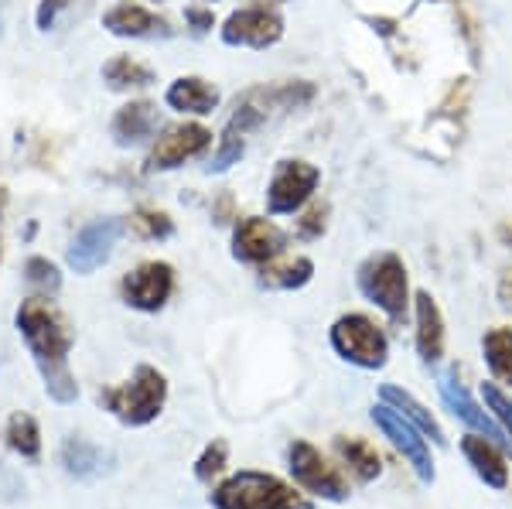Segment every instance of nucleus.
Masks as SVG:
<instances>
[{
    "mask_svg": "<svg viewBox=\"0 0 512 509\" xmlns=\"http://www.w3.org/2000/svg\"><path fill=\"white\" fill-rule=\"evenodd\" d=\"M154 130H158V106L147 100L120 106L117 117H113V141L120 147L144 144L147 137H154Z\"/></svg>",
    "mask_w": 512,
    "mask_h": 509,
    "instance_id": "19",
    "label": "nucleus"
},
{
    "mask_svg": "<svg viewBox=\"0 0 512 509\" xmlns=\"http://www.w3.org/2000/svg\"><path fill=\"white\" fill-rule=\"evenodd\" d=\"M287 469H291L294 482L301 489H308L311 496H321L328 499V503H345L349 499V482L342 479V472L335 469V465H328V458L321 455L315 445H308V441H294L291 448H287Z\"/></svg>",
    "mask_w": 512,
    "mask_h": 509,
    "instance_id": "7",
    "label": "nucleus"
},
{
    "mask_svg": "<svg viewBox=\"0 0 512 509\" xmlns=\"http://www.w3.org/2000/svg\"><path fill=\"white\" fill-rule=\"evenodd\" d=\"M123 219H96L86 229H79L76 240L69 246V267L76 274H93L96 267H103L110 260L113 246L123 236Z\"/></svg>",
    "mask_w": 512,
    "mask_h": 509,
    "instance_id": "13",
    "label": "nucleus"
},
{
    "mask_svg": "<svg viewBox=\"0 0 512 509\" xmlns=\"http://www.w3.org/2000/svg\"><path fill=\"white\" fill-rule=\"evenodd\" d=\"M185 21L192 24L198 35H205V31H209L212 24H216V18H212V11H205V7H188V11H185Z\"/></svg>",
    "mask_w": 512,
    "mask_h": 509,
    "instance_id": "35",
    "label": "nucleus"
},
{
    "mask_svg": "<svg viewBox=\"0 0 512 509\" xmlns=\"http://www.w3.org/2000/svg\"><path fill=\"white\" fill-rule=\"evenodd\" d=\"M130 229H134L137 236H144V240H164V236H171V219L168 212H158V209H140L134 219H130Z\"/></svg>",
    "mask_w": 512,
    "mask_h": 509,
    "instance_id": "28",
    "label": "nucleus"
},
{
    "mask_svg": "<svg viewBox=\"0 0 512 509\" xmlns=\"http://www.w3.org/2000/svg\"><path fill=\"white\" fill-rule=\"evenodd\" d=\"M243 151H246V134H236V130L226 127V134H222L219 151H216V158H212L209 171H216V175H219V171H229L233 164H239Z\"/></svg>",
    "mask_w": 512,
    "mask_h": 509,
    "instance_id": "29",
    "label": "nucleus"
},
{
    "mask_svg": "<svg viewBox=\"0 0 512 509\" xmlns=\"http://www.w3.org/2000/svg\"><path fill=\"white\" fill-rule=\"evenodd\" d=\"M62 465L69 475H76V479H89V475H96L103 469V451L96 445H89L86 438H69L62 445Z\"/></svg>",
    "mask_w": 512,
    "mask_h": 509,
    "instance_id": "26",
    "label": "nucleus"
},
{
    "mask_svg": "<svg viewBox=\"0 0 512 509\" xmlns=\"http://www.w3.org/2000/svg\"><path fill=\"white\" fill-rule=\"evenodd\" d=\"M7 448L21 458H38L41 455V431H38V421L31 414H11L7 421Z\"/></svg>",
    "mask_w": 512,
    "mask_h": 509,
    "instance_id": "27",
    "label": "nucleus"
},
{
    "mask_svg": "<svg viewBox=\"0 0 512 509\" xmlns=\"http://www.w3.org/2000/svg\"><path fill=\"white\" fill-rule=\"evenodd\" d=\"M284 38V18L270 7H243L222 24V41L233 48H270Z\"/></svg>",
    "mask_w": 512,
    "mask_h": 509,
    "instance_id": "10",
    "label": "nucleus"
},
{
    "mask_svg": "<svg viewBox=\"0 0 512 509\" xmlns=\"http://www.w3.org/2000/svg\"><path fill=\"white\" fill-rule=\"evenodd\" d=\"M62 7H69V0H41L38 4V14H35V21H38V28L41 31H48L55 24V18H59V11Z\"/></svg>",
    "mask_w": 512,
    "mask_h": 509,
    "instance_id": "34",
    "label": "nucleus"
},
{
    "mask_svg": "<svg viewBox=\"0 0 512 509\" xmlns=\"http://www.w3.org/2000/svg\"><path fill=\"white\" fill-rule=\"evenodd\" d=\"M499 301H502V308L512 311V277H506V281L499 284Z\"/></svg>",
    "mask_w": 512,
    "mask_h": 509,
    "instance_id": "36",
    "label": "nucleus"
},
{
    "mask_svg": "<svg viewBox=\"0 0 512 509\" xmlns=\"http://www.w3.org/2000/svg\"><path fill=\"white\" fill-rule=\"evenodd\" d=\"M482 352L495 380L512 387V328H489L482 339Z\"/></svg>",
    "mask_w": 512,
    "mask_h": 509,
    "instance_id": "25",
    "label": "nucleus"
},
{
    "mask_svg": "<svg viewBox=\"0 0 512 509\" xmlns=\"http://www.w3.org/2000/svg\"><path fill=\"white\" fill-rule=\"evenodd\" d=\"M103 79L110 89H144L154 82V72L147 69L144 62L130 59V55H117V59H110L103 65Z\"/></svg>",
    "mask_w": 512,
    "mask_h": 509,
    "instance_id": "24",
    "label": "nucleus"
},
{
    "mask_svg": "<svg viewBox=\"0 0 512 509\" xmlns=\"http://www.w3.org/2000/svg\"><path fill=\"white\" fill-rule=\"evenodd\" d=\"M315 277V264L308 257H291L284 264H274L270 260L267 267L260 270V284L263 287H277V291H297Z\"/></svg>",
    "mask_w": 512,
    "mask_h": 509,
    "instance_id": "23",
    "label": "nucleus"
},
{
    "mask_svg": "<svg viewBox=\"0 0 512 509\" xmlns=\"http://www.w3.org/2000/svg\"><path fill=\"white\" fill-rule=\"evenodd\" d=\"M0 28H4V21H0Z\"/></svg>",
    "mask_w": 512,
    "mask_h": 509,
    "instance_id": "37",
    "label": "nucleus"
},
{
    "mask_svg": "<svg viewBox=\"0 0 512 509\" xmlns=\"http://www.w3.org/2000/svg\"><path fill=\"white\" fill-rule=\"evenodd\" d=\"M164 100H168L171 110H178V113L205 117V113H212L219 106V89L212 86V82L198 79V76H181L168 86Z\"/></svg>",
    "mask_w": 512,
    "mask_h": 509,
    "instance_id": "20",
    "label": "nucleus"
},
{
    "mask_svg": "<svg viewBox=\"0 0 512 509\" xmlns=\"http://www.w3.org/2000/svg\"><path fill=\"white\" fill-rule=\"evenodd\" d=\"M311 100H315V86H311V82H280V86L246 89V93L236 100L229 130H236V134H250V130L263 127L274 113L301 110V106H308Z\"/></svg>",
    "mask_w": 512,
    "mask_h": 509,
    "instance_id": "5",
    "label": "nucleus"
},
{
    "mask_svg": "<svg viewBox=\"0 0 512 509\" xmlns=\"http://www.w3.org/2000/svg\"><path fill=\"white\" fill-rule=\"evenodd\" d=\"M437 387H441L444 404H448V407L454 410V417H461V421H465L468 428H475L478 434H485V438L495 441V445H506V441H509V438H506V431H502L499 424H495V417L489 414V410L478 407V400L465 390V383H461L458 369L444 373Z\"/></svg>",
    "mask_w": 512,
    "mask_h": 509,
    "instance_id": "15",
    "label": "nucleus"
},
{
    "mask_svg": "<svg viewBox=\"0 0 512 509\" xmlns=\"http://www.w3.org/2000/svg\"><path fill=\"white\" fill-rule=\"evenodd\" d=\"M321 171L311 161H280L267 188V209L274 216H291L315 195Z\"/></svg>",
    "mask_w": 512,
    "mask_h": 509,
    "instance_id": "9",
    "label": "nucleus"
},
{
    "mask_svg": "<svg viewBox=\"0 0 512 509\" xmlns=\"http://www.w3.org/2000/svg\"><path fill=\"white\" fill-rule=\"evenodd\" d=\"M175 291V270L164 260H147L123 277V301L137 311H161Z\"/></svg>",
    "mask_w": 512,
    "mask_h": 509,
    "instance_id": "11",
    "label": "nucleus"
},
{
    "mask_svg": "<svg viewBox=\"0 0 512 509\" xmlns=\"http://www.w3.org/2000/svg\"><path fill=\"white\" fill-rule=\"evenodd\" d=\"M461 451H465L468 465H472V472L485 482V486H492V489H506L509 486L506 455H502L495 441H489L485 434H482V438H478V434H468V438H461Z\"/></svg>",
    "mask_w": 512,
    "mask_h": 509,
    "instance_id": "17",
    "label": "nucleus"
},
{
    "mask_svg": "<svg viewBox=\"0 0 512 509\" xmlns=\"http://www.w3.org/2000/svg\"><path fill=\"white\" fill-rule=\"evenodd\" d=\"M359 291L373 301L376 308H383L393 322H403L410 308V281H407V264L396 257L393 250L376 253L355 274Z\"/></svg>",
    "mask_w": 512,
    "mask_h": 509,
    "instance_id": "4",
    "label": "nucleus"
},
{
    "mask_svg": "<svg viewBox=\"0 0 512 509\" xmlns=\"http://www.w3.org/2000/svg\"><path fill=\"white\" fill-rule=\"evenodd\" d=\"M287 236L270 223V219L260 216H246L239 219L236 233H233V257L243 260V264H270L284 253Z\"/></svg>",
    "mask_w": 512,
    "mask_h": 509,
    "instance_id": "14",
    "label": "nucleus"
},
{
    "mask_svg": "<svg viewBox=\"0 0 512 509\" xmlns=\"http://www.w3.org/2000/svg\"><path fill=\"white\" fill-rule=\"evenodd\" d=\"M379 397H383V404H390V407L400 410V414L407 417V421L414 424L420 434H427V438H431L434 445H448V438H444V428L434 421V414L424 404H420L414 393H407V390L393 387V383H386V387L379 390Z\"/></svg>",
    "mask_w": 512,
    "mask_h": 509,
    "instance_id": "21",
    "label": "nucleus"
},
{
    "mask_svg": "<svg viewBox=\"0 0 512 509\" xmlns=\"http://www.w3.org/2000/svg\"><path fill=\"white\" fill-rule=\"evenodd\" d=\"M18 332L28 342V352L35 356L48 397L59 400V404H72L79 397V387L69 369L72 328L65 325L62 311L48 298H28L18 308Z\"/></svg>",
    "mask_w": 512,
    "mask_h": 509,
    "instance_id": "1",
    "label": "nucleus"
},
{
    "mask_svg": "<svg viewBox=\"0 0 512 509\" xmlns=\"http://www.w3.org/2000/svg\"><path fill=\"white\" fill-rule=\"evenodd\" d=\"M24 274H28V284H35L38 291H59L62 287V274H59V267L52 264V260H45V257H31L28 260V267H24Z\"/></svg>",
    "mask_w": 512,
    "mask_h": 509,
    "instance_id": "31",
    "label": "nucleus"
},
{
    "mask_svg": "<svg viewBox=\"0 0 512 509\" xmlns=\"http://www.w3.org/2000/svg\"><path fill=\"white\" fill-rule=\"evenodd\" d=\"M417 311V352L427 366L441 363L444 356V315L437 308V301L427 291H417L414 298Z\"/></svg>",
    "mask_w": 512,
    "mask_h": 509,
    "instance_id": "18",
    "label": "nucleus"
},
{
    "mask_svg": "<svg viewBox=\"0 0 512 509\" xmlns=\"http://www.w3.org/2000/svg\"><path fill=\"white\" fill-rule=\"evenodd\" d=\"M209 144H212V130H205L202 123H178V127L164 130V137H158V144L151 147L147 168L151 171L181 168L185 161L209 151Z\"/></svg>",
    "mask_w": 512,
    "mask_h": 509,
    "instance_id": "12",
    "label": "nucleus"
},
{
    "mask_svg": "<svg viewBox=\"0 0 512 509\" xmlns=\"http://www.w3.org/2000/svg\"><path fill=\"white\" fill-rule=\"evenodd\" d=\"M335 451H338V458H342V462L349 465V472L359 482H373V479H379V475H383V462H379V451H376V445H369L366 438H338L335 441Z\"/></svg>",
    "mask_w": 512,
    "mask_h": 509,
    "instance_id": "22",
    "label": "nucleus"
},
{
    "mask_svg": "<svg viewBox=\"0 0 512 509\" xmlns=\"http://www.w3.org/2000/svg\"><path fill=\"white\" fill-rule=\"evenodd\" d=\"M216 509H308L301 492L270 472H239L212 489Z\"/></svg>",
    "mask_w": 512,
    "mask_h": 509,
    "instance_id": "2",
    "label": "nucleus"
},
{
    "mask_svg": "<svg viewBox=\"0 0 512 509\" xmlns=\"http://www.w3.org/2000/svg\"><path fill=\"white\" fill-rule=\"evenodd\" d=\"M482 397H485V407H489V414L495 417V424L506 431V438H509V445H512V400L499 387H495V383H482Z\"/></svg>",
    "mask_w": 512,
    "mask_h": 509,
    "instance_id": "30",
    "label": "nucleus"
},
{
    "mask_svg": "<svg viewBox=\"0 0 512 509\" xmlns=\"http://www.w3.org/2000/svg\"><path fill=\"white\" fill-rule=\"evenodd\" d=\"M325 216H328V209L325 205H315V209L308 212V216L297 223V233L304 236V240H315V236L325 233Z\"/></svg>",
    "mask_w": 512,
    "mask_h": 509,
    "instance_id": "33",
    "label": "nucleus"
},
{
    "mask_svg": "<svg viewBox=\"0 0 512 509\" xmlns=\"http://www.w3.org/2000/svg\"><path fill=\"white\" fill-rule=\"evenodd\" d=\"M332 349L345 363L362 366V369H383L390 359V342L386 332L379 328L369 315H342L332 325Z\"/></svg>",
    "mask_w": 512,
    "mask_h": 509,
    "instance_id": "6",
    "label": "nucleus"
},
{
    "mask_svg": "<svg viewBox=\"0 0 512 509\" xmlns=\"http://www.w3.org/2000/svg\"><path fill=\"white\" fill-rule=\"evenodd\" d=\"M226 458H229V445H226V441H219V438H216L209 448L202 451V455H198L195 475H198L202 482H212L222 469H226Z\"/></svg>",
    "mask_w": 512,
    "mask_h": 509,
    "instance_id": "32",
    "label": "nucleus"
},
{
    "mask_svg": "<svg viewBox=\"0 0 512 509\" xmlns=\"http://www.w3.org/2000/svg\"><path fill=\"white\" fill-rule=\"evenodd\" d=\"M103 28L117 38H158V35L168 38L171 35L168 21L140 4H117L113 11H106Z\"/></svg>",
    "mask_w": 512,
    "mask_h": 509,
    "instance_id": "16",
    "label": "nucleus"
},
{
    "mask_svg": "<svg viewBox=\"0 0 512 509\" xmlns=\"http://www.w3.org/2000/svg\"><path fill=\"white\" fill-rule=\"evenodd\" d=\"M99 400L106 404L117 421L130 424V428H144L164 410L168 400V380H164L161 369L154 366H137V373L130 376L123 387H113L99 393Z\"/></svg>",
    "mask_w": 512,
    "mask_h": 509,
    "instance_id": "3",
    "label": "nucleus"
},
{
    "mask_svg": "<svg viewBox=\"0 0 512 509\" xmlns=\"http://www.w3.org/2000/svg\"><path fill=\"white\" fill-rule=\"evenodd\" d=\"M373 421L376 428L390 438V445L400 451L403 458L410 462V469L417 472L420 482H434V458H431V448H427V438L420 434L407 417L400 414L396 407L390 404H379L373 407Z\"/></svg>",
    "mask_w": 512,
    "mask_h": 509,
    "instance_id": "8",
    "label": "nucleus"
}]
</instances>
